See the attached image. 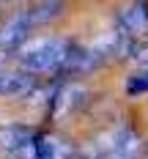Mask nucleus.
Masks as SVG:
<instances>
[{
  "mask_svg": "<svg viewBox=\"0 0 148 159\" xmlns=\"http://www.w3.org/2000/svg\"><path fill=\"white\" fill-rule=\"evenodd\" d=\"M8 3H28V0H8Z\"/></svg>",
  "mask_w": 148,
  "mask_h": 159,
  "instance_id": "9",
  "label": "nucleus"
},
{
  "mask_svg": "<svg viewBox=\"0 0 148 159\" xmlns=\"http://www.w3.org/2000/svg\"><path fill=\"white\" fill-rule=\"evenodd\" d=\"M71 154H74V145L66 137L44 132V129H33L28 140L8 159H71Z\"/></svg>",
  "mask_w": 148,
  "mask_h": 159,
  "instance_id": "2",
  "label": "nucleus"
},
{
  "mask_svg": "<svg viewBox=\"0 0 148 159\" xmlns=\"http://www.w3.org/2000/svg\"><path fill=\"white\" fill-rule=\"evenodd\" d=\"M36 30L33 25V16H30V8H16L14 14H8L0 25V49L3 52H14L16 47H22L30 33Z\"/></svg>",
  "mask_w": 148,
  "mask_h": 159,
  "instance_id": "5",
  "label": "nucleus"
},
{
  "mask_svg": "<svg viewBox=\"0 0 148 159\" xmlns=\"http://www.w3.org/2000/svg\"><path fill=\"white\" fill-rule=\"evenodd\" d=\"M69 47H71V39H66V36H38V39H28L22 47H16L11 58H14L16 69L38 77L47 71H58Z\"/></svg>",
  "mask_w": 148,
  "mask_h": 159,
  "instance_id": "1",
  "label": "nucleus"
},
{
  "mask_svg": "<svg viewBox=\"0 0 148 159\" xmlns=\"http://www.w3.org/2000/svg\"><path fill=\"white\" fill-rule=\"evenodd\" d=\"M0 63H3V49H0Z\"/></svg>",
  "mask_w": 148,
  "mask_h": 159,
  "instance_id": "10",
  "label": "nucleus"
},
{
  "mask_svg": "<svg viewBox=\"0 0 148 159\" xmlns=\"http://www.w3.org/2000/svg\"><path fill=\"white\" fill-rule=\"evenodd\" d=\"M126 61L137 63L140 69L148 66V39H143V41H132V44H129V52H126Z\"/></svg>",
  "mask_w": 148,
  "mask_h": 159,
  "instance_id": "8",
  "label": "nucleus"
},
{
  "mask_svg": "<svg viewBox=\"0 0 148 159\" xmlns=\"http://www.w3.org/2000/svg\"><path fill=\"white\" fill-rule=\"evenodd\" d=\"M91 148L99 154V159H137L143 151V137L134 132V126L118 124Z\"/></svg>",
  "mask_w": 148,
  "mask_h": 159,
  "instance_id": "3",
  "label": "nucleus"
},
{
  "mask_svg": "<svg viewBox=\"0 0 148 159\" xmlns=\"http://www.w3.org/2000/svg\"><path fill=\"white\" fill-rule=\"evenodd\" d=\"M123 88H126V93H129V96L148 93V66H143V69H137L134 74H129L126 82H123Z\"/></svg>",
  "mask_w": 148,
  "mask_h": 159,
  "instance_id": "7",
  "label": "nucleus"
},
{
  "mask_svg": "<svg viewBox=\"0 0 148 159\" xmlns=\"http://www.w3.org/2000/svg\"><path fill=\"white\" fill-rule=\"evenodd\" d=\"M115 28L121 36H126L129 41H143L148 39V0H126L115 8L113 16Z\"/></svg>",
  "mask_w": 148,
  "mask_h": 159,
  "instance_id": "4",
  "label": "nucleus"
},
{
  "mask_svg": "<svg viewBox=\"0 0 148 159\" xmlns=\"http://www.w3.org/2000/svg\"><path fill=\"white\" fill-rule=\"evenodd\" d=\"M63 14V0H38L36 6H30V16L36 28H44L49 22H55Z\"/></svg>",
  "mask_w": 148,
  "mask_h": 159,
  "instance_id": "6",
  "label": "nucleus"
}]
</instances>
